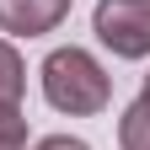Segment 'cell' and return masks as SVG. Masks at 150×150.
<instances>
[{
  "label": "cell",
  "instance_id": "cell-1",
  "mask_svg": "<svg viewBox=\"0 0 150 150\" xmlns=\"http://www.w3.org/2000/svg\"><path fill=\"white\" fill-rule=\"evenodd\" d=\"M43 97L48 107H59L70 112V118H97V112L112 102V75L91 59L86 48H54L48 59H43Z\"/></svg>",
  "mask_w": 150,
  "mask_h": 150
},
{
  "label": "cell",
  "instance_id": "cell-2",
  "mask_svg": "<svg viewBox=\"0 0 150 150\" xmlns=\"http://www.w3.org/2000/svg\"><path fill=\"white\" fill-rule=\"evenodd\" d=\"M91 32L118 59H150V0H97Z\"/></svg>",
  "mask_w": 150,
  "mask_h": 150
},
{
  "label": "cell",
  "instance_id": "cell-3",
  "mask_svg": "<svg viewBox=\"0 0 150 150\" xmlns=\"http://www.w3.org/2000/svg\"><path fill=\"white\" fill-rule=\"evenodd\" d=\"M75 0H0V32L11 38H43L70 16Z\"/></svg>",
  "mask_w": 150,
  "mask_h": 150
},
{
  "label": "cell",
  "instance_id": "cell-4",
  "mask_svg": "<svg viewBox=\"0 0 150 150\" xmlns=\"http://www.w3.org/2000/svg\"><path fill=\"white\" fill-rule=\"evenodd\" d=\"M22 91H27V64L6 38H0V112L22 107Z\"/></svg>",
  "mask_w": 150,
  "mask_h": 150
},
{
  "label": "cell",
  "instance_id": "cell-5",
  "mask_svg": "<svg viewBox=\"0 0 150 150\" xmlns=\"http://www.w3.org/2000/svg\"><path fill=\"white\" fill-rule=\"evenodd\" d=\"M118 145H123V150H150V97H145V91L123 107V118H118Z\"/></svg>",
  "mask_w": 150,
  "mask_h": 150
},
{
  "label": "cell",
  "instance_id": "cell-6",
  "mask_svg": "<svg viewBox=\"0 0 150 150\" xmlns=\"http://www.w3.org/2000/svg\"><path fill=\"white\" fill-rule=\"evenodd\" d=\"M0 150H27V118H22V107L0 112Z\"/></svg>",
  "mask_w": 150,
  "mask_h": 150
},
{
  "label": "cell",
  "instance_id": "cell-7",
  "mask_svg": "<svg viewBox=\"0 0 150 150\" xmlns=\"http://www.w3.org/2000/svg\"><path fill=\"white\" fill-rule=\"evenodd\" d=\"M32 150H91L86 139H70V134H48V139H38Z\"/></svg>",
  "mask_w": 150,
  "mask_h": 150
},
{
  "label": "cell",
  "instance_id": "cell-8",
  "mask_svg": "<svg viewBox=\"0 0 150 150\" xmlns=\"http://www.w3.org/2000/svg\"><path fill=\"white\" fill-rule=\"evenodd\" d=\"M145 97H150V75H145Z\"/></svg>",
  "mask_w": 150,
  "mask_h": 150
}]
</instances>
